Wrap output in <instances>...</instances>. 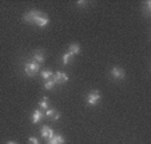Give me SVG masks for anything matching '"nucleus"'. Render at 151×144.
Here are the masks:
<instances>
[{
  "label": "nucleus",
  "instance_id": "19",
  "mask_svg": "<svg viewBox=\"0 0 151 144\" xmlns=\"http://www.w3.org/2000/svg\"><path fill=\"white\" fill-rule=\"evenodd\" d=\"M7 144H16V143H15V141H8Z\"/></svg>",
  "mask_w": 151,
  "mask_h": 144
},
{
  "label": "nucleus",
  "instance_id": "13",
  "mask_svg": "<svg viewBox=\"0 0 151 144\" xmlns=\"http://www.w3.org/2000/svg\"><path fill=\"white\" fill-rule=\"evenodd\" d=\"M40 75L44 80H50V79H54V74H52L51 71L48 69H44V71H40Z\"/></svg>",
  "mask_w": 151,
  "mask_h": 144
},
{
  "label": "nucleus",
  "instance_id": "15",
  "mask_svg": "<svg viewBox=\"0 0 151 144\" xmlns=\"http://www.w3.org/2000/svg\"><path fill=\"white\" fill-rule=\"evenodd\" d=\"M54 85H55L54 79H50V80H46V82H44V88H46V90H52Z\"/></svg>",
  "mask_w": 151,
  "mask_h": 144
},
{
  "label": "nucleus",
  "instance_id": "11",
  "mask_svg": "<svg viewBox=\"0 0 151 144\" xmlns=\"http://www.w3.org/2000/svg\"><path fill=\"white\" fill-rule=\"evenodd\" d=\"M43 116H44V113H43L40 110L34 111V113H32V123H34V124L39 123V122H40V119H42Z\"/></svg>",
  "mask_w": 151,
  "mask_h": 144
},
{
  "label": "nucleus",
  "instance_id": "7",
  "mask_svg": "<svg viewBox=\"0 0 151 144\" xmlns=\"http://www.w3.org/2000/svg\"><path fill=\"white\" fill-rule=\"evenodd\" d=\"M40 132H42L43 138H46V139H51L52 136H54V131H52V128L48 127V125H44V127H42Z\"/></svg>",
  "mask_w": 151,
  "mask_h": 144
},
{
  "label": "nucleus",
  "instance_id": "4",
  "mask_svg": "<svg viewBox=\"0 0 151 144\" xmlns=\"http://www.w3.org/2000/svg\"><path fill=\"white\" fill-rule=\"evenodd\" d=\"M111 76L116 80H122L124 77V69L120 67H112L111 68Z\"/></svg>",
  "mask_w": 151,
  "mask_h": 144
},
{
  "label": "nucleus",
  "instance_id": "8",
  "mask_svg": "<svg viewBox=\"0 0 151 144\" xmlns=\"http://www.w3.org/2000/svg\"><path fill=\"white\" fill-rule=\"evenodd\" d=\"M47 144H64V138L62 135H54L51 139H48Z\"/></svg>",
  "mask_w": 151,
  "mask_h": 144
},
{
  "label": "nucleus",
  "instance_id": "14",
  "mask_svg": "<svg viewBox=\"0 0 151 144\" xmlns=\"http://www.w3.org/2000/svg\"><path fill=\"white\" fill-rule=\"evenodd\" d=\"M39 105H40V108H44L46 111L48 110V97H43V99L40 100Z\"/></svg>",
  "mask_w": 151,
  "mask_h": 144
},
{
  "label": "nucleus",
  "instance_id": "5",
  "mask_svg": "<svg viewBox=\"0 0 151 144\" xmlns=\"http://www.w3.org/2000/svg\"><path fill=\"white\" fill-rule=\"evenodd\" d=\"M50 23V17L47 16L46 14H42L39 17L36 19V21H35V24H36L37 27H40V28H44V27H47V24Z\"/></svg>",
  "mask_w": 151,
  "mask_h": 144
},
{
  "label": "nucleus",
  "instance_id": "10",
  "mask_svg": "<svg viewBox=\"0 0 151 144\" xmlns=\"http://www.w3.org/2000/svg\"><path fill=\"white\" fill-rule=\"evenodd\" d=\"M46 115H47V117L51 119V120H58V119L60 117V112H58V111H55V110H47Z\"/></svg>",
  "mask_w": 151,
  "mask_h": 144
},
{
  "label": "nucleus",
  "instance_id": "2",
  "mask_svg": "<svg viewBox=\"0 0 151 144\" xmlns=\"http://www.w3.org/2000/svg\"><path fill=\"white\" fill-rule=\"evenodd\" d=\"M100 102V93L99 91H91L87 96V104L88 105H96Z\"/></svg>",
  "mask_w": 151,
  "mask_h": 144
},
{
  "label": "nucleus",
  "instance_id": "16",
  "mask_svg": "<svg viewBox=\"0 0 151 144\" xmlns=\"http://www.w3.org/2000/svg\"><path fill=\"white\" fill-rule=\"evenodd\" d=\"M62 59H63V64H68V63L71 62V59H72V55L70 54V52L68 54H64Z\"/></svg>",
  "mask_w": 151,
  "mask_h": 144
},
{
  "label": "nucleus",
  "instance_id": "3",
  "mask_svg": "<svg viewBox=\"0 0 151 144\" xmlns=\"http://www.w3.org/2000/svg\"><path fill=\"white\" fill-rule=\"evenodd\" d=\"M43 12H40V11H31V12H28V14H26L23 16V19H24V21L26 23H28V24H35V21H36V19L42 15Z\"/></svg>",
  "mask_w": 151,
  "mask_h": 144
},
{
  "label": "nucleus",
  "instance_id": "18",
  "mask_svg": "<svg viewBox=\"0 0 151 144\" xmlns=\"http://www.w3.org/2000/svg\"><path fill=\"white\" fill-rule=\"evenodd\" d=\"M78 4H79V6H82V7H84L86 4H87V1H78Z\"/></svg>",
  "mask_w": 151,
  "mask_h": 144
},
{
  "label": "nucleus",
  "instance_id": "9",
  "mask_svg": "<svg viewBox=\"0 0 151 144\" xmlns=\"http://www.w3.org/2000/svg\"><path fill=\"white\" fill-rule=\"evenodd\" d=\"M44 59H46V56H44V52L43 51H40V49H37V51H35V54H34V62H36V63H43L44 62Z\"/></svg>",
  "mask_w": 151,
  "mask_h": 144
},
{
  "label": "nucleus",
  "instance_id": "6",
  "mask_svg": "<svg viewBox=\"0 0 151 144\" xmlns=\"http://www.w3.org/2000/svg\"><path fill=\"white\" fill-rule=\"evenodd\" d=\"M54 82H55V84H63V83L68 82V76L64 72H56L54 75Z\"/></svg>",
  "mask_w": 151,
  "mask_h": 144
},
{
  "label": "nucleus",
  "instance_id": "17",
  "mask_svg": "<svg viewBox=\"0 0 151 144\" xmlns=\"http://www.w3.org/2000/svg\"><path fill=\"white\" fill-rule=\"evenodd\" d=\"M28 144H39V140H37L36 138H34V136H31V138L28 139Z\"/></svg>",
  "mask_w": 151,
  "mask_h": 144
},
{
  "label": "nucleus",
  "instance_id": "1",
  "mask_svg": "<svg viewBox=\"0 0 151 144\" xmlns=\"http://www.w3.org/2000/svg\"><path fill=\"white\" fill-rule=\"evenodd\" d=\"M24 71H26V74L28 75V76H34V75H36L40 71V64L36 62L27 63L26 67H24Z\"/></svg>",
  "mask_w": 151,
  "mask_h": 144
},
{
  "label": "nucleus",
  "instance_id": "12",
  "mask_svg": "<svg viewBox=\"0 0 151 144\" xmlns=\"http://www.w3.org/2000/svg\"><path fill=\"white\" fill-rule=\"evenodd\" d=\"M79 52H80V45L78 44V43H72V44H70V54H71L72 56L78 55Z\"/></svg>",
  "mask_w": 151,
  "mask_h": 144
}]
</instances>
